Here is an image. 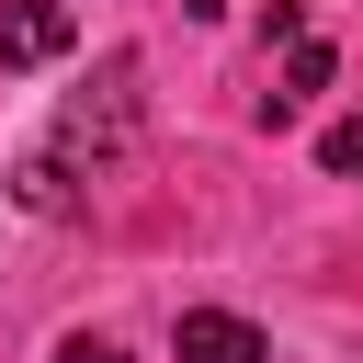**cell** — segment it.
<instances>
[{
  "mask_svg": "<svg viewBox=\"0 0 363 363\" xmlns=\"http://www.w3.org/2000/svg\"><path fill=\"white\" fill-rule=\"evenodd\" d=\"M125 147H136V57H102V68H91V91L57 113V136H45L34 159H45L57 182H102Z\"/></svg>",
  "mask_w": 363,
  "mask_h": 363,
  "instance_id": "cell-1",
  "label": "cell"
},
{
  "mask_svg": "<svg viewBox=\"0 0 363 363\" xmlns=\"http://www.w3.org/2000/svg\"><path fill=\"white\" fill-rule=\"evenodd\" d=\"M68 45H79L68 0H0V68H45V57H68Z\"/></svg>",
  "mask_w": 363,
  "mask_h": 363,
  "instance_id": "cell-2",
  "label": "cell"
},
{
  "mask_svg": "<svg viewBox=\"0 0 363 363\" xmlns=\"http://www.w3.org/2000/svg\"><path fill=\"white\" fill-rule=\"evenodd\" d=\"M170 352H182V363H272V340H261L250 318H227V306H182V318H170Z\"/></svg>",
  "mask_w": 363,
  "mask_h": 363,
  "instance_id": "cell-3",
  "label": "cell"
},
{
  "mask_svg": "<svg viewBox=\"0 0 363 363\" xmlns=\"http://www.w3.org/2000/svg\"><path fill=\"white\" fill-rule=\"evenodd\" d=\"M11 193H23L34 216H79V182H57L45 159H23V170H11Z\"/></svg>",
  "mask_w": 363,
  "mask_h": 363,
  "instance_id": "cell-4",
  "label": "cell"
},
{
  "mask_svg": "<svg viewBox=\"0 0 363 363\" xmlns=\"http://www.w3.org/2000/svg\"><path fill=\"white\" fill-rule=\"evenodd\" d=\"M318 170H329V182H363V113H352V125H329V136H318Z\"/></svg>",
  "mask_w": 363,
  "mask_h": 363,
  "instance_id": "cell-5",
  "label": "cell"
},
{
  "mask_svg": "<svg viewBox=\"0 0 363 363\" xmlns=\"http://www.w3.org/2000/svg\"><path fill=\"white\" fill-rule=\"evenodd\" d=\"M57 363H125V340H102V329H68V340H57Z\"/></svg>",
  "mask_w": 363,
  "mask_h": 363,
  "instance_id": "cell-6",
  "label": "cell"
},
{
  "mask_svg": "<svg viewBox=\"0 0 363 363\" xmlns=\"http://www.w3.org/2000/svg\"><path fill=\"white\" fill-rule=\"evenodd\" d=\"M182 11H193V23H216V11H227V0H182Z\"/></svg>",
  "mask_w": 363,
  "mask_h": 363,
  "instance_id": "cell-7",
  "label": "cell"
}]
</instances>
